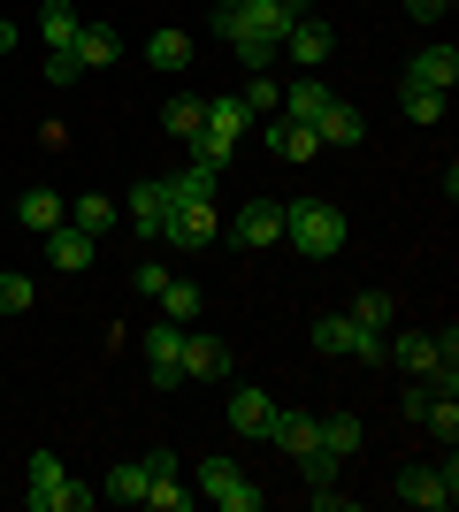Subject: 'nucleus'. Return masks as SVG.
I'll return each mask as SVG.
<instances>
[{
    "instance_id": "nucleus-1",
    "label": "nucleus",
    "mask_w": 459,
    "mask_h": 512,
    "mask_svg": "<svg viewBox=\"0 0 459 512\" xmlns=\"http://www.w3.org/2000/svg\"><path fill=\"white\" fill-rule=\"evenodd\" d=\"M23 505L31 512H85V505H100V490H85L62 467V451H31L23 459Z\"/></svg>"
},
{
    "instance_id": "nucleus-2",
    "label": "nucleus",
    "mask_w": 459,
    "mask_h": 512,
    "mask_svg": "<svg viewBox=\"0 0 459 512\" xmlns=\"http://www.w3.org/2000/svg\"><path fill=\"white\" fill-rule=\"evenodd\" d=\"M345 207L329 199H284V245H299L306 260H337L345 253Z\"/></svg>"
},
{
    "instance_id": "nucleus-3",
    "label": "nucleus",
    "mask_w": 459,
    "mask_h": 512,
    "mask_svg": "<svg viewBox=\"0 0 459 512\" xmlns=\"http://www.w3.org/2000/svg\"><path fill=\"white\" fill-rule=\"evenodd\" d=\"M199 497L222 505V512H261V482L238 459H199Z\"/></svg>"
},
{
    "instance_id": "nucleus-4",
    "label": "nucleus",
    "mask_w": 459,
    "mask_h": 512,
    "mask_svg": "<svg viewBox=\"0 0 459 512\" xmlns=\"http://www.w3.org/2000/svg\"><path fill=\"white\" fill-rule=\"evenodd\" d=\"M459 497V467L444 459V467H406L398 474V505H421V512H452Z\"/></svg>"
},
{
    "instance_id": "nucleus-5",
    "label": "nucleus",
    "mask_w": 459,
    "mask_h": 512,
    "mask_svg": "<svg viewBox=\"0 0 459 512\" xmlns=\"http://www.w3.org/2000/svg\"><path fill=\"white\" fill-rule=\"evenodd\" d=\"M161 237H169V245H215L222 237L215 199H176V207H161Z\"/></svg>"
},
{
    "instance_id": "nucleus-6",
    "label": "nucleus",
    "mask_w": 459,
    "mask_h": 512,
    "mask_svg": "<svg viewBox=\"0 0 459 512\" xmlns=\"http://www.w3.org/2000/svg\"><path fill=\"white\" fill-rule=\"evenodd\" d=\"M176 352H184V321H169V314H161V321L146 329V337H138V360H146V375H153L161 390H169V383H184Z\"/></svg>"
},
{
    "instance_id": "nucleus-7",
    "label": "nucleus",
    "mask_w": 459,
    "mask_h": 512,
    "mask_svg": "<svg viewBox=\"0 0 459 512\" xmlns=\"http://www.w3.org/2000/svg\"><path fill=\"white\" fill-rule=\"evenodd\" d=\"M222 237L230 245H284V199H245Z\"/></svg>"
},
{
    "instance_id": "nucleus-8",
    "label": "nucleus",
    "mask_w": 459,
    "mask_h": 512,
    "mask_svg": "<svg viewBox=\"0 0 459 512\" xmlns=\"http://www.w3.org/2000/svg\"><path fill=\"white\" fill-rule=\"evenodd\" d=\"M176 367H184V383H222V375H230V344L207 337V329H184V352H176Z\"/></svg>"
},
{
    "instance_id": "nucleus-9",
    "label": "nucleus",
    "mask_w": 459,
    "mask_h": 512,
    "mask_svg": "<svg viewBox=\"0 0 459 512\" xmlns=\"http://www.w3.org/2000/svg\"><path fill=\"white\" fill-rule=\"evenodd\" d=\"M46 260H54V268H62V276H85L92 260H100V237H85L77 230V222H54V230H46Z\"/></svg>"
},
{
    "instance_id": "nucleus-10",
    "label": "nucleus",
    "mask_w": 459,
    "mask_h": 512,
    "mask_svg": "<svg viewBox=\"0 0 459 512\" xmlns=\"http://www.w3.org/2000/svg\"><path fill=\"white\" fill-rule=\"evenodd\" d=\"M329 54H337V31H329L322 16H299V23L284 31V62H306V69H322Z\"/></svg>"
},
{
    "instance_id": "nucleus-11",
    "label": "nucleus",
    "mask_w": 459,
    "mask_h": 512,
    "mask_svg": "<svg viewBox=\"0 0 459 512\" xmlns=\"http://www.w3.org/2000/svg\"><path fill=\"white\" fill-rule=\"evenodd\" d=\"M406 85H429V92H452L459 85V46H421L406 62Z\"/></svg>"
},
{
    "instance_id": "nucleus-12",
    "label": "nucleus",
    "mask_w": 459,
    "mask_h": 512,
    "mask_svg": "<svg viewBox=\"0 0 459 512\" xmlns=\"http://www.w3.org/2000/svg\"><path fill=\"white\" fill-rule=\"evenodd\" d=\"M77 69H108V62H123V31L115 23H77Z\"/></svg>"
},
{
    "instance_id": "nucleus-13",
    "label": "nucleus",
    "mask_w": 459,
    "mask_h": 512,
    "mask_svg": "<svg viewBox=\"0 0 459 512\" xmlns=\"http://www.w3.org/2000/svg\"><path fill=\"white\" fill-rule=\"evenodd\" d=\"M230 428L261 444L268 428H276V398H268V390H230Z\"/></svg>"
},
{
    "instance_id": "nucleus-14",
    "label": "nucleus",
    "mask_w": 459,
    "mask_h": 512,
    "mask_svg": "<svg viewBox=\"0 0 459 512\" xmlns=\"http://www.w3.org/2000/svg\"><path fill=\"white\" fill-rule=\"evenodd\" d=\"M261 138H268V153H276V161H314V153H322V138H314V123H261Z\"/></svg>"
},
{
    "instance_id": "nucleus-15",
    "label": "nucleus",
    "mask_w": 459,
    "mask_h": 512,
    "mask_svg": "<svg viewBox=\"0 0 459 512\" xmlns=\"http://www.w3.org/2000/svg\"><path fill=\"white\" fill-rule=\"evenodd\" d=\"M314 138H322V146H360V138H368V115L345 107V100H329L322 115H314Z\"/></svg>"
},
{
    "instance_id": "nucleus-16",
    "label": "nucleus",
    "mask_w": 459,
    "mask_h": 512,
    "mask_svg": "<svg viewBox=\"0 0 459 512\" xmlns=\"http://www.w3.org/2000/svg\"><path fill=\"white\" fill-rule=\"evenodd\" d=\"M199 130H207V138H230V146H238L245 130H253V115H245V100H238V92H215V100H207V123H199Z\"/></svg>"
},
{
    "instance_id": "nucleus-17",
    "label": "nucleus",
    "mask_w": 459,
    "mask_h": 512,
    "mask_svg": "<svg viewBox=\"0 0 459 512\" xmlns=\"http://www.w3.org/2000/svg\"><path fill=\"white\" fill-rule=\"evenodd\" d=\"M62 214H69V199H62V192H46V184H39V192H23V199H16V222H23L31 237H46L54 222H62Z\"/></svg>"
},
{
    "instance_id": "nucleus-18",
    "label": "nucleus",
    "mask_w": 459,
    "mask_h": 512,
    "mask_svg": "<svg viewBox=\"0 0 459 512\" xmlns=\"http://www.w3.org/2000/svg\"><path fill=\"white\" fill-rule=\"evenodd\" d=\"M161 207H169V199H161V176H146V184H131V230L138 237H161Z\"/></svg>"
},
{
    "instance_id": "nucleus-19",
    "label": "nucleus",
    "mask_w": 459,
    "mask_h": 512,
    "mask_svg": "<svg viewBox=\"0 0 459 512\" xmlns=\"http://www.w3.org/2000/svg\"><path fill=\"white\" fill-rule=\"evenodd\" d=\"M391 360L406 367V375H414V383H429V375H437V367H444V360H437V344L421 337V329H406V337L391 344Z\"/></svg>"
},
{
    "instance_id": "nucleus-20",
    "label": "nucleus",
    "mask_w": 459,
    "mask_h": 512,
    "mask_svg": "<svg viewBox=\"0 0 459 512\" xmlns=\"http://www.w3.org/2000/svg\"><path fill=\"white\" fill-rule=\"evenodd\" d=\"M69 222H77V230H85V237H108L115 222H123V207H115V199H100V192H77V207H69Z\"/></svg>"
},
{
    "instance_id": "nucleus-21",
    "label": "nucleus",
    "mask_w": 459,
    "mask_h": 512,
    "mask_svg": "<svg viewBox=\"0 0 459 512\" xmlns=\"http://www.w3.org/2000/svg\"><path fill=\"white\" fill-rule=\"evenodd\" d=\"M39 39H46V54L77 46V8H69V0H46L39 8Z\"/></svg>"
},
{
    "instance_id": "nucleus-22",
    "label": "nucleus",
    "mask_w": 459,
    "mask_h": 512,
    "mask_svg": "<svg viewBox=\"0 0 459 512\" xmlns=\"http://www.w3.org/2000/svg\"><path fill=\"white\" fill-rule=\"evenodd\" d=\"M238 100H245V115H253V123H268V115L284 107V85H276L268 69H253V77H245V85H238Z\"/></svg>"
},
{
    "instance_id": "nucleus-23",
    "label": "nucleus",
    "mask_w": 459,
    "mask_h": 512,
    "mask_svg": "<svg viewBox=\"0 0 459 512\" xmlns=\"http://www.w3.org/2000/svg\"><path fill=\"white\" fill-rule=\"evenodd\" d=\"M360 436H368V428L352 421V413H329V421H314V444L337 451V459H352V451H360Z\"/></svg>"
},
{
    "instance_id": "nucleus-24",
    "label": "nucleus",
    "mask_w": 459,
    "mask_h": 512,
    "mask_svg": "<svg viewBox=\"0 0 459 512\" xmlns=\"http://www.w3.org/2000/svg\"><path fill=\"white\" fill-rule=\"evenodd\" d=\"M215 184H222L215 169H192V161H184L176 176H161V199H169V207L176 199H215Z\"/></svg>"
},
{
    "instance_id": "nucleus-25",
    "label": "nucleus",
    "mask_w": 459,
    "mask_h": 512,
    "mask_svg": "<svg viewBox=\"0 0 459 512\" xmlns=\"http://www.w3.org/2000/svg\"><path fill=\"white\" fill-rule=\"evenodd\" d=\"M322 107H329V85H322V77H299V85H284V115H291V123H314Z\"/></svg>"
},
{
    "instance_id": "nucleus-26",
    "label": "nucleus",
    "mask_w": 459,
    "mask_h": 512,
    "mask_svg": "<svg viewBox=\"0 0 459 512\" xmlns=\"http://www.w3.org/2000/svg\"><path fill=\"white\" fill-rule=\"evenodd\" d=\"M146 62L176 77V69L192 62V31H153V39H146Z\"/></svg>"
},
{
    "instance_id": "nucleus-27",
    "label": "nucleus",
    "mask_w": 459,
    "mask_h": 512,
    "mask_svg": "<svg viewBox=\"0 0 459 512\" xmlns=\"http://www.w3.org/2000/svg\"><path fill=\"white\" fill-rule=\"evenodd\" d=\"M345 321L368 329V337H383V329H391V291H360V299L345 306Z\"/></svg>"
},
{
    "instance_id": "nucleus-28",
    "label": "nucleus",
    "mask_w": 459,
    "mask_h": 512,
    "mask_svg": "<svg viewBox=\"0 0 459 512\" xmlns=\"http://www.w3.org/2000/svg\"><path fill=\"white\" fill-rule=\"evenodd\" d=\"M268 444H284L291 459H299V451H314V413H284V406H276V428H268Z\"/></svg>"
},
{
    "instance_id": "nucleus-29",
    "label": "nucleus",
    "mask_w": 459,
    "mask_h": 512,
    "mask_svg": "<svg viewBox=\"0 0 459 512\" xmlns=\"http://www.w3.org/2000/svg\"><path fill=\"white\" fill-rule=\"evenodd\" d=\"M146 482H153V474H146V459H123V467H115L108 482H100V497H115V505H138V497H146Z\"/></svg>"
},
{
    "instance_id": "nucleus-30",
    "label": "nucleus",
    "mask_w": 459,
    "mask_h": 512,
    "mask_svg": "<svg viewBox=\"0 0 459 512\" xmlns=\"http://www.w3.org/2000/svg\"><path fill=\"white\" fill-rule=\"evenodd\" d=\"M138 505H153V512H192L199 490H184V474H161V482H146V497H138Z\"/></svg>"
},
{
    "instance_id": "nucleus-31",
    "label": "nucleus",
    "mask_w": 459,
    "mask_h": 512,
    "mask_svg": "<svg viewBox=\"0 0 459 512\" xmlns=\"http://www.w3.org/2000/svg\"><path fill=\"white\" fill-rule=\"evenodd\" d=\"M199 123H207V100H192V92H176V100L161 107V130H169V138H192Z\"/></svg>"
},
{
    "instance_id": "nucleus-32",
    "label": "nucleus",
    "mask_w": 459,
    "mask_h": 512,
    "mask_svg": "<svg viewBox=\"0 0 459 512\" xmlns=\"http://www.w3.org/2000/svg\"><path fill=\"white\" fill-rule=\"evenodd\" d=\"M161 314H169V321H184V329H192V321H199V283L169 276V291H161Z\"/></svg>"
},
{
    "instance_id": "nucleus-33",
    "label": "nucleus",
    "mask_w": 459,
    "mask_h": 512,
    "mask_svg": "<svg viewBox=\"0 0 459 512\" xmlns=\"http://www.w3.org/2000/svg\"><path fill=\"white\" fill-rule=\"evenodd\" d=\"M184 146H192V169H230V153H238V146H230V138H207V130H192V138H184Z\"/></svg>"
},
{
    "instance_id": "nucleus-34",
    "label": "nucleus",
    "mask_w": 459,
    "mask_h": 512,
    "mask_svg": "<svg viewBox=\"0 0 459 512\" xmlns=\"http://www.w3.org/2000/svg\"><path fill=\"white\" fill-rule=\"evenodd\" d=\"M398 107L414 123H444V92H429V85H398Z\"/></svg>"
},
{
    "instance_id": "nucleus-35",
    "label": "nucleus",
    "mask_w": 459,
    "mask_h": 512,
    "mask_svg": "<svg viewBox=\"0 0 459 512\" xmlns=\"http://www.w3.org/2000/svg\"><path fill=\"white\" fill-rule=\"evenodd\" d=\"M23 306H39L31 276H23V268H0V314H23Z\"/></svg>"
},
{
    "instance_id": "nucleus-36",
    "label": "nucleus",
    "mask_w": 459,
    "mask_h": 512,
    "mask_svg": "<svg viewBox=\"0 0 459 512\" xmlns=\"http://www.w3.org/2000/svg\"><path fill=\"white\" fill-rule=\"evenodd\" d=\"M421 421H429V436H444V444H459V398H444V390H437Z\"/></svg>"
},
{
    "instance_id": "nucleus-37",
    "label": "nucleus",
    "mask_w": 459,
    "mask_h": 512,
    "mask_svg": "<svg viewBox=\"0 0 459 512\" xmlns=\"http://www.w3.org/2000/svg\"><path fill=\"white\" fill-rule=\"evenodd\" d=\"M337 467H345V459H337V451H299V474H306V490H322V482H337Z\"/></svg>"
},
{
    "instance_id": "nucleus-38",
    "label": "nucleus",
    "mask_w": 459,
    "mask_h": 512,
    "mask_svg": "<svg viewBox=\"0 0 459 512\" xmlns=\"http://www.w3.org/2000/svg\"><path fill=\"white\" fill-rule=\"evenodd\" d=\"M314 352H352V321L345 314H322V321H314Z\"/></svg>"
},
{
    "instance_id": "nucleus-39",
    "label": "nucleus",
    "mask_w": 459,
    "mask_h": 512,
    "mask_svg": "<svg viewBox=\"0 0 459 512\" xmlns=\"http://www.w3.org/2000/svg\"><path fill=\"white\" fill-rule=\"evenodd\" d=\"M131 291H138V299H161V291H169V268H161V260H138V268H131Z\"/></svg>"
},
{
    "instance_id": "nucleus-40",
    "label": "nucleus",
    "mask_w": 459,
    "mask_h": 512,
    "mask_svg": "<svg viewBox=\"0 0 459 512\" xmlns=\"http://www.w3.org/2000/svg\"><path fill=\"white\" fill-rule=\"evenodd\" d=\"M46 85H77V54H69V46H62V54H46Z\"/></svg>"
},
{
    "instance_id": "nucleus-41",
    "label": "nucleus",
    "mask_w": 459,
    "mask_h": 512,
    "mask_svg": "<svg viewBox=\"0 0 459 512\" xmlns=\"http://www.w3.org/2000/svg\"><path fill=\"white\" fill-rule=\"evenodd\" d=\"M314 512H352V497L337 490V482H322V490H314Z\"/></svg>"
},
{
    "instance_id": "nucleus-42",
    "label": "nucleus",
    "mask_w": 459,
    "mask_h": 512,
    "mask_svg": "<svg viewBox=\"0 0 459 512\" xmlns=\"http://www.w3.org/2000/svg\"><path fill=\"white\" fill-rule=\"evenodd\" d=\"M406 8H414V16H421V23H437V16H444V8H459V0H406Z\"/></svg>"
},
{
    "instance_id": "nucleus-43",
    "label": "nucleus",
    "mask_w": 459,
    "mask_h": 512,
    "mask_svg": "<svg viewBox=\"0 0 459 512\" xmlns=\"http://www.w3.org/2000/svg\"><path fill=\"white\" fill-rule=\"evenodd\" d=\"M0 54H16V23H0Z\"/></svg>"
},
{
    "instance_id": "nucleus-44",
    "label": "nucleus",
    "mask_w": 459,
    "mask_h": 512,
    "mask_svg": "<svg viewBox=\"0 0 459 512\" xmlns=\"http://www.w3.org/2000/svg\"><path fill=\"white\" fill-rule=\"evenodd\" d=\"M238 8H245V16H253V23H261V8H268V0H238Z\"/></svg>"
}]
</instances>
